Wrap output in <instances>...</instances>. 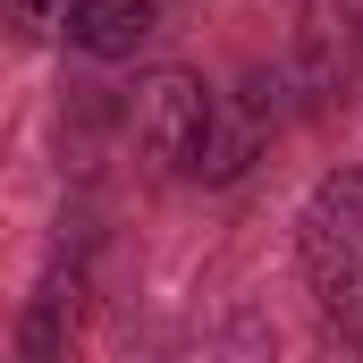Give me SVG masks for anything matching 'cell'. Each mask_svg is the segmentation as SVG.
I'll use <instances>...</instances> for the list:
<instances>
[{"label":"cell","instance_id":"cell-1","mask_svg":"<svg viewBox=\"0 0 363 363\" xmlns=\"http://www.w3.org/2000/svg\"><path fill=\"white\" fill-rule=\"evenodd\" d=\"M296 262L321 321L363 355V169H330L296 211Z\"/></svg>","mask_w":363,"mask_h":363},{"label":"cell","instance_id":"cell-2","mask_svg":"<svg viewBox=\"0 0 363 363\" xmlns=\"http://www.w3.org/2000/svg\"><path fill=\"white\" fill-rule=\"evenodd\" d=\"M211 101H220V93L203 85V77H186V68H152V77L135 85V110H127L135 152H144L152 169H169V178H194L203 135H211Z\"/></svg>","mask_w":363,"mask_h":363},{"label":"cell","instance_id":"cell-3","mask_svg":"<svg viewBox=\"0 0 363 363\" xmlns=\"http://www.w3.org/2000/svg\"><path fill=\"white\" fill-rule=\"evenodd\" d=\"M262 135H271V101H262V85L220 93V101H211L203 161H194V186H228V178H245V169H254V152H262Z\"/></svg>","mask_w":363,"mask_h":363},{"label":"cell","instance_id":"cell-4","mask_svg":"<svg viewBox=\"0 0 363 363\" xmlns=\"http://www.w3.org/2000/svg\"><path fill=\"white\" fill-rule=\"evenodd\" d=\"M77 296H85L77 271H51L34 287V304L17 321V363H77Z\"/></svg>","mask_w":363,"mask_h":363},{"label":"cell","instance_id":"cell-5","mask_svg":"<svg viewBox=\"0 0 363 363\" xmlns=\"http://www.w3.org/2000/svg\"><path fill=\"white\" fill-rule=\"evenodd\" d=\"M152 26H161L152 0H77L68 43H77L85 60H135V51L152 43Z\"/></svg>","mask_w":363,"mask_h":363},{"label":"cell","instance_id":"cell-6","mask_svg":"<svg viewBox=\"0 0 363 363\" xmlns=\"http://www.w3.org/2000/svg\"><path fill=\"white\" fill-rule=\"evenodd\" d=\"M9 9V34L17 43H51V34H68V17H77V0H0Z\"/></svg>","mask_w":363,"mask_h":363},{"label":"cell","instance_id":"cell-7","mask_svg":"<svg viewBox=\"0 0 363 363\" xmlns=\"http://www.w3.org/2000/svg\"><path fill=\"white\" fill-rule=\"evenodd\" d=\"M355 34H363V0H355Z\"/></svg>","mask_w":363,"mask_h":363}]
</instances>
